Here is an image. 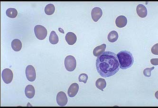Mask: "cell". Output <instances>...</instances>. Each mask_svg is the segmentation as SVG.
Here are the masks:
<instances>
[{
  "mask_svg": "<svg viewBox=\"0 0 158 108\" xmlns=\"http://www.w3.org/2000/svg\"><path fill=\"white\" fill-rule=\"evenodd\" d=\"M11 45L12 49L15 52H19L22 49V42L19 39H14L11 42Z\"/></svg>",
  "mask_w": 158,
  "mask_h": 108,
  "instance_id": "15",
  "label": "cell"
},
{
  "mask_svg": "<svg viewBox=\"0 0 158 108\" xmlns=\"http://www.w3.org/2000/svg\"><path fill=\"white\" fill-rule=\"evenodd\" d=\"M95 86L97 88L103 91V89L107 87V82L103 78H98L95 82Z\"/></svg>",
  "mask_w": 158,
  "mask_h": 108,
  "instance_id": "16",
  "label": "cell"
},
{
  "mask_svg": "<svg viewBox=\"0 0 158 108\" xmlns=\"http://www.w3.org/2000/svg\"><path fill=\"white\" fill-rule=\"evenodd\" d=\"M49 41L50 43L52 44H56L59 42V36L57 35L56 32L54 31H52L51 32L50 34V37H49Z\"/></svg>",
  "mask_w": 158,
  "mask_h": 108,
  "instance_id": "18",
  "label": "cell"
},
{
  "mask_svg": "<svg viewBox=\"0 0 158 108\" xmlns=\"http://www.w3.org/2000/svg\"><path fill=\"white\" fill-rule=\"evenodd\" d=\"M118 33L116 31H112L109 33L108 35V40L110 43H115L116 41L118 39Z\"/></svg>",
  "mask_w": 158,
  "mask_h": 108,
  "instance_id": "17",
  "label": "cell"
},
{
  "mask_svg": "<svg viewBox=\"0 0 158 108\" xmlns=\"http://www.w3.org/2000/svg\"><path fill=\"white\" fill-rule=\"evenodd\" d=\"M6 14L9 18H15L18 15V11L14 8H9L6 11Z\"/></svg>",
  "mask_w": 158,
  "mask_h": 108,
  "instance_id": "20",
  "label": "cell"
},
{
  "mask_svg": "<svg viewBox=\"0 0 158 108\" xmlns=\"http://www.w3.org/2000/svg\"><path fill=\"white\" fill-rule=\"evenodd\" d=\"M79 90V85L77 83H73L70 85L67 91L69 97H74L78 94Z\"/></svg>",
  "mask_w": 158,
  "mask_h": 108,
  "instance_id": "9",
  "label": "cell"
},
{
  "mask_svg": "<svg viewBox=\"0 0 158 108\" xmlns=\"http://www.w3.org/2000/svg\"><path fill=\"white\" fill-rule=\"evenodd\" d=\"M35 90L34 87L31 84L28 85L25 88V94L29 99H32L35 95Z\"/></svg>",
  "mask_w": 158,
  "mask_h": 108,
  "instance_id": "13",
  "label": "cell"
},
{
  "mask_svg": "<svg viewBox=\"0 0 158 108\" xmlns=\"http://www.w3.org/2000/svg\"><path fill=\"white\" fill-rule=\"evenodd\" d=\"M103 11L99 7L93 8L91 12L92 19L95 22H97L102 16Z\"/></svg>",
  "mask_w": 158,
  "mask_h": 108,
  "instance_id": "8",
  "label": "cell"
},
{
  "mask_svg": "<svg viewBox=\"0 0 158 108\" xmlns=\"http://www.w3.org/2000/svg\"><path fill=\"white\" fill-rule=\"evenodd\" d=\"M116 55L121 69L125 70L133 65L134 58L131 52L127 50H121Z\"/></svg>",
  "mask_w": 158,
  "mask_h": 108,
  "instance_id": "2",
  "label": "cell"
},
{
  "mask_svg": "<svg viewBox=\"0 0 158 108\" xmlns=\"http://www.w3.org/2000/svg\"><path fill=\"white\" fill-rule=\"evenodd\" d=\"M35 36L39 40H43L47 37L48 32L46 28L42 25H37L34 28Z\"/></svg>",
  "mask_w": 158,
  "mask_h": 108,
  "instance_id": "4",
  "label": "cell"
},
{
  "mask_svg": "<svg viewBox=\"0 0 158 108\" xmlns=\"http://www.w3.org/2000/svg\"><path fill=\"white\" fill-rule=\"evenodd\" d=\"M158 59H152L151 60V63L152 65L157 66L158 65Z\"/></svg>",
  "mask_w": 158,
  "mask_h": 108,
  "instance_id": "24",
  "label": "cell"
},
{
  "mask_svg": "<svg viewBox=\"0 0 158 108\" xmlns=\"http://www.w3.org/2000/svg\"><path fill=\"white\" fill-rule=\"evenodd\" d=\"M26 76L28 81L33 82L35 80L36 77V73L35 68L32 65H28L26 67Z\"/></svg>",
  "mask_w": 158,
  "mask_h": 108,
  "instance_id": "6",
  "label": "cell"
},
{
  "mask_svg": "<svg viewBox=\"0 0 158 108\" xmlns=\"http://www.w3.org/2000/svg\"><path fill=\"white\" fill-rule=\"evenodd\" d=\"M66 69L69 72L73 71L77 66V61L74 57L68 55L66 57L64 61Z\"/></svg>",
  "mask_w": 158,
  "mask_h": 108,
  "instance_id": "3",
  "label": "cell"
},
{
  "mask_svg": "<svg viewBox=\"0 0 158 108\" xmlns=\"http://www.w3.org/2000/svg\"><path fill=\"white\" fill-rule=\"evenodd\" d=\"M96 68L99 74L104 77L115 75L120 69V64L116 54L107 51L97 57Z\"/></svg>",
  "mask_w": 158,
  "mask_h": 108,
  "instance_id": "1",
  "label": "cell"
},
{
  "mask_svg": "<svg viewBox=\"0 0 158 108\" xmlns=\"http://www.w3.org/2000/svg\"><path fill=\"white\" fill-rule=\"evenodd\" d=\"M154 69V67L151 68H146L144 70V74L146 77H150L151 76V72Z\"/></svg>",
  "mask_w": 158,
  "mask_h": 108,
  "instance_id": "22",
  "label": "cell"
},
{
  "mask_svg": "<svg viewBox=\"0 0 158 108\" xmlns=\"http://www.w3.org/2000/svg\"><path fill=\"white\" fill-rule=\"evenodd\" d=\"M127 24V19L124 16H119L115 20L116 26L118 28H123Z\"/></svg>",
  "mask_w": 158,
  "mask_h": 108,
  "instance_id": "11",
  "label": "cell"
},
{
  "mask_svg": "<svg viewBox=\"0 0 158 108\" xmlns=\"http://www.w3.org/2000/svg\"><path fill=\"white\" fill-rule=\"evenodd\" d=\"M66 41L69 45H72L74 44L77 40L76 35L73 32H68L65 36Z\"/></svg>",
  "mask_w": 158,
  "mask_h": 108,
  "instance_id": "12",
  "label": "cell"
},
{
  "mask_svg": "<svg viewBox=\"0 0 158 108\" xmlns=\"http://www.w3.org/2000/svg\"><path fill=\"white\" fill-rule=\"evenodd\" d=\"M88 78V76L85 73H82L79 76V80L80 82H83L84 84H86Z\"/></svg>",
  "mask_w": 158,
  "mask_h": 108,
  "instance_id": "21",
  "label": "cell"
},
{
  "mask_svg": "<svg viewBox=\"0 0 158 108\" xmlns=\"http://www.w3.org/2000/svg\"><path fill=\"white\" fill-rule=\"evenodd\" d=\"M158 43H156V44L153 46L152 47V53L153 54L155 55H158Z\"/></svg>",
  "mask_w": 158,
  "mask_h": 108,
  "instance_id": "23",
  "label": "cell"
},
{
  "mask_svg": "<svg viewBox=\"0 0 158 108\" xmlns=\"http://www.w3.org/2000/svg\"><path fill=\"white\" fill-rule=\"evenodd\" d=\"M2 77L3 82L6 84H9L12 82L14 77L13 71L9 69H3L2 73Z\"/></svg>",
  "mask_w": 158,
  "mask_h": 108,
  "instance_id": "5",
  "label": "cell"
},
{
  "mask_svg": "<svg viewBox=\"0 0 158 108\" xmlns=\"http://www.w3.org/2000/svg\"><path fill=\"white\" fill-rule=\"evenodd\" d=\"M107 48V45L105 44H102L96 47L93 50V54L95 57H99L102 54Z\"/></svg>",
  "mask_w": 158,
  "mask_h": 108,
  "instance_id": "14",
  "label": "cell"
},
{
  "mask_svg": "<svg viewBox=\"0 0 158 108\" xmlns=\"http://www.w3.org/2000/svg\"><path fill=\"white\" fill-rule=\"evenodd\" d=\"M136 12L140 18H144L147 16V9L146 7L143 4H140L138 5L136 8Z\"/></svg>",
  "mask_w": 158,
  "mask_h": 108,
  "instance_id": "10",
  "label": "cell"
},
{
  "mask_svg": "<svg viewBox=\"0 0 158 108\" xmlns=\"http://www.w3.org/2000/svg\"><path fill=\"white\" fill-rule=\"evenodd\" d=\"M56 100L58 105L60 106H65L68 102V99L66 94L64 92H59L57 94Z\"/></svg>",
  "mask_w": 158,
  "mask_h": 108,
  "instance_id": "7",
  "label": "cell"
},
{
  "mask_svg": "<svg viewBox=\"0 0 158 108\" xmlns=\"http://www.w3.org/2000/svg\"><path fill=\"white\" fill-rule=\"evenodd\" d=\"M55 6L53 4H49L45 8V13L48 15H51L55 12Z\"/></svg>",
  "mask_w": 158,
  "mask_h": 108,
  "instance_id": "19",
  "label": "cell"
}]
</instances>
